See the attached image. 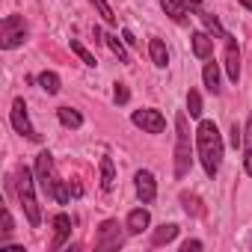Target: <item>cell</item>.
I'll return each instance as SVG.
<instances>
[{"mask_svg": "<svg viewBox=\"0 0 252 252\" xmlns=\"http://www.w3.org/2000/svg\"><path fill=\"white\" fill-rule=\"evenodd\" d=\"M222 137L217 131L214 122H199L196 128V152H199V160L205 166V172L214 178L220 172V163H222Z\"/></svg>", "mask_w": 252, "mask_h": 252, "instance_id": "obj_1", "label": "cell"}, {"mask_svg": "<svg viewBox=\"0 0 252 252\" xmlns=\"http://www.w3.org/2000/svg\"><path fill=\"white\" fill-rule=\"evenodd\" d=\"M36 178H39V187H42V193H45L48 199H54L57 205H65V202H68V187H65V181L57 175L51 152H39V155H36Z\"/></svg>", "mask_w": 252, "mask_h": 252, "instance_id": "obj_2", "label": "cell"}, {"mask_svg": "<svg viewBox=\"0 0 252 252\" xmlns=\"http://www.w3.org/2000/svg\"><path fill=\"white\" fill-rule=\"evenodd\" d=\"M33 172L36 169H27V166H18L15 172V193H18V202L27 214V222L36 228L42 222V208H39V199H36V181H33Z\"/></svg>", "mask_w": 252, "mask_h": 252, "instance_id": "obj_3", "label": "cell"}, {"mask_svg": "<svg viewBox=\"0 0 252 252\" xmlns=\"http://www.w3.org/2000/svg\"><path fill=\"white\" fill-rule=\"evenodd\" d=\"M193 166V140H190V125L187 116H175V178H184Z\"/></svg>", "mask_w": 252, "mask_h": 252, "instance_id": "obj_4", "label": "cell"}, {"mask_svg": "<svg viewBox=\"0 0 252 252\" xmlns=\"http://www.w3.org/2000/svg\"><path fill=\"white\" fill-rule=\"evenodd\" d=\"M27 42V24L21 15H6L3 21H0V48H21Z\"/></svg>", "mask_w": 252, "mask_h": 252, "instance_id": "obj_5", "label": "cell"}, {"mask_svg": "<svg viewBox=\"0 0 252 252\" xmlns=\"http://www.w3.org/2000/svg\"><path fill=\"white\" fill-rule=\"evenodd\" d=\"M12 128L21 134V137H27V140H33V143H39V134H36V128L30 125V116H27V104H24V98H15L12 101Z\"/></svg>", "mask_w": 252, "mask_h": 252, "instance_id": "obj_6", "label": "cell"}, {"mask_svg": "<svg viewBox=\"0 0 252 252\" xmlns=\"http://www.w3.org/2000/svg\"><path fill=\"white\" fill-rule=\"evenodd\" d=\"M125 243V237H122V228H119V222L116 220H107V222H101V228H98V237H95V246L101 249V252H113V249H119Z\"/></svg>", "mask_w": 252, "mask_h": 252, "instance_id": "obj_7", "label": "cell"}, {"mask_svg": "<svg viewBox=\"0 0 252 252\" xmlns=\"http://www.w3.org/2000/svg\"><path fill=\"white\" fill-rule=\"evenodd\" d=\"M134 125H137V128H143L146 134H163L166 119H163L158 110L146 107V110H137V113H134Z\"/></svg>", "mask_w": 252, "mask_h": 252, "instance_id": "obj_8", "label": "cell"}, {"mask_svg": "<svg viewBox=\"0 0 252 252\" xmlns=\"http://www.w3.org/2000/svg\"><path fill=\"white\" fill-rule=\"evenodd\" d=\"M134 181H137V196L143 199V205H152L155 196H158V181H155V175H152L149 169H140V172L134 175Z\"/></svg>", "mask_w": 252, "mask_h": 252, "instance_id": "obj_9", "label": "cell"}, {"mask_svg": "<svg viewBox=\"0 0 252 252\" xmlns=\"http://www.w3.org/2000/svg\"><path fill=\"white\" fill-rule=\"evenodd\" d=\"M225 71H228V80L237 83V77H240V48L231 36H225Z\"/></svg>", "mask_w": 252, "mask_h": 252, "instance_id": "obj_10", "label": "cell"}, {"mask_svg": "<svg viewBox=\"0 0 252 252\" xmlns=\"http://www.w3.org/2000/svg\"><path fill=\"white\" fill-rule=\"evenodd\" d=\"M68 234H71V220H68V214H57V217H54V249H60V246L68 240Z\"/></svg>", "mask_w": 252, "mask_h": 252, "instance_id": "obj_11", "label": "cell"}, {"mask_svg": "<svg viewBox=\"0 0 252 252\" xmlns=\"http://www.w3.org/2000/svg\"><path fill=\"white\" fill-rule=\"evenodd\" d=\"M190 42H193V54H196L199 60H208V57L214 54V39H211L208 33H202V30H199V33H193V36H190Z\"/></svg>", "mask_w": 252, "mask_h": 252, "instance_id": "obj_12", "label": "cell"}, {"mask_svg": "<svg viewBox=\"0 0 252 252\" xmlns=\"http://www.w3.org/2000/svg\"><path fill=\"white\" fill-rule=\"evenodd\" d=\"M149 222H152V217H149L146 208H137V211L128 214V231L131 234H143V228H149Z\"/></svg>", "mask_w": 252, "mask_h": 252, "instance_id": "obj_13", "label": "cell"}, {"mask_svg": "<svg viewBox=\"0 0 252 252\" xmlns=\"http://www.w3.org/2000/svg\"><path fill=\"white\" fill-rule=\"evenodd\" d=\"M160 6L175 24H187V6L181 3V0H160Z\"/></svg>", "mask_w": 252, "mask_h": 252, "instance_id": "obj_14", "label": "cell"}, {"mask_svg": "<svg viewBox=\"0 0 252 252\" xmlns=\"http://www.w3.org/2000/svg\"><path fill=\"white\" fill-rule=\"evenodd\" d=\"M243 166H246V175L252 178V116L246 119V128H243Z\"/></svg>", "mask_w": 252, "mask_h": 252, "instance_id": "obj_15", "label": "cell"}, {"mask_svg": "<svg viewBox=\"0 0 252 252\" xmlns=\"http://www.w3.org/2000/svg\"><path fill=\"white\" fill-rule=\"evenodd\" d=\"M149 54H152V63H155L158 68H166V63H169V51H166V45H163L160 39H152V42H149Z\"/></svg>", "mask_w": 252, "mask_h": 252, "instance_id": "obj_16", "label": "cell"}, {"mask_svg": "<svg viewBox=\"0 0 252 252\" xmlns=\"http://www.w3.org/2000/svg\"><path fill=\"white\" fill-rule=\"evenodd\" d=\"M116 187V169H113V160L110 158H101V190L110 193Z\"/></svg>", "mask_w": 252, "mask_h": 252, "instance_id": "obj_17", "label": "cell"}, {"mask_svg": "<svg viewBox=\"0 0 252 252\" xmlns=\"http://www.w3.org/2000/svg\"><path fill=\"white\" fill-rule=\"evenodd\" d=\"M178 237V225L169 222V225H160L155 234H152V246H163V243H172Z\"/></svg>", "mask_w": 252, "mask_h": 252, "instance_id": "obj_18", "label": "cell"}, {"mask_svg": "<svg viewBox=\"0 0 252 252\" xmlns=\"http://www.w3.org/2000/svg\"><path fill=\"white\" fill-rule=\"evenodd\" d=\"M202 77H205V86H208V92H220V65L217 63H208L205 65V71H202Z\"/></svg>", "mask_w": 252, "mask_h": 252, "instance_id": "obj_19", "label": "cell"}, {"mask_svg": "<svg viewBox=\"0 0 252 252\" xmlns=\"http://www.w3.org/2000/svg\"><path fill=\"white\" fill-rule=\"evenodd\" d=\"M57 116H60V122L65 125V128H80V125H83V116L77 110H71V107H60Z\"/></svg>", "mask_w": 252, "mask_h": 252, "instance_id": "obj_20", "label": "cell"}, {"mask_svg": "<svg viewBox=\"0 0 252 252\" xmlns=\"http://www.w3.org/2000/svg\"><path fill=\"white\" fill-rule=\"evenodd\" d=\"M39 86H42L48 95H57V92H60V74H57V71H42V74H39Z\"/></svg>", "mask_w": 252, "mask_h": 252, "instance_id": "obj_21", "label": "cell"}, {"mask_svg": "<svg viewBox=\"0 0 252 252\" xmlns=\"http://www.w3.org/2000/svg\"><path fill=\"white\" fill-rule=\"evenodd\" d=\"M104 45L119 57V63H128V51H125V45L119 42V36H104Z\"/></svg>", "mask_w": 252, "mask_h": 252, "instance_id": "obj_22", "label": "cell"}, {"mask_svg": "<svg viewBox=\"0 0 252 252\" xmlns=\"http://www.w3.org/2000/svg\"><path fill=\"white\" fill-rule=\"evenodd\" d=\"M199 18L205 21V27H208V30H211L214 36H220V39H225V36H228V33L222 30V24H220V18H217V15H208V12H202Z\"/></svg>", "mask_w": 252, "mask_h": 252, "instance_id": "obj_23", "label": "cell"}, {"mask_svg": "<svg viewBox=\"0 0 252 252\" xmlns=\"http://www.w3.org/2000/svg\"><path fill=\"white\" fill-rule=\"evenodd\" d=\"M187 110H190V119H199L202 116V95L196 89L187 92Z\"/></svg>", "mask_w": 252, "mask_h": 252, "instance_id": "obj_24", "label": "cell"}, {"mask_svg": "<svg viewBox=\"0 0 252 252\" xmlns=\"http://www.w3.org/2000/svg\"><path fill=\"white\" fill-rule=\"evenodd\" d=\"M92 6L98 9V15H101L107 24H116V15H113V9H110V3H107V0H92Z\"/></svg>", "mask_w": 252, "mask_h": 252, "instance_id": "obj_25", "label": "cell"}, {"mask_svg": "<svg viewBox=\"0 0 252 252\" xmlns=\"http://www.w3.org/2000/svg\"><path fill=\"white\" fill-rule=\"evenodd\" d=\"M71 51H74V54H77V57H80L86 65H98V60H95V57H92V54H89V51H86V48H83L77 39H71Z\"/></svg>", "mask_w": 252, "mask_h": 252, "instance_id": "obj_26", "label": "cell"}, {"mask_svg": "<svg viewBox=\"0 0 252 252\" xmlns=\"http://www.w3.org/2000/svg\"><path fill=\"white\" fill-rule=\"evenodd\" d=\"M181 202H184V211H187V214H202V208H199V199H196V196H187V193H184V196H181Z\"/></svg>", "mask_w": 252, "mask_h": 252, "instance_id": "obj_27", "label": "cell"}, {"mask_svg": "<svg viewBox=\"0 0 252 252\" xmlns=\"http://www.w3.org/2000/svg\"><path fill=\"white\" fill-rule=\"evenodd\" d=\"M128 98H131L128 86H122V83H116V104H128Z\"/></svg>", "mask_w": 252, "mask_h": 252, "instance_id": "obj_28", "label": "cell"}, {"mask_svg": "<svg viewBox=\"0 0 252 252\" xmlns=\"http://www.w3.org/2000/svg\"><path fill=\"white\" fill-rule=\"evenodd\" d=\"M12 228H15L12 214H9V211H3V228H0V231H3V234H12Z\"/></svg>", "mask_w": 252, "mask_h": 252, "instance_id": "obj_29", "label": "cell"}, {"mask_svg": "<svg viewBox=\"0 0 252 252\" xmlns=\"http://www.w3.org/2000/svg\"><path fill=\"white\" fill-rule=\"evenodd\" d=\"M231 146H234V149H237V146H243V131L237 128V125L231 128Z\"/></svg>", "mask_w": 252, "mask_h": 252, "instance_id": "obj_30", "label": "cell"}, {"mask_svg": "<svg viewBox=\"0 0 252 252\" xmlns=\"http://www.w3.org/2000/svg\"><path fill=\"white\" fill-rule=\"evenodd\" d=\"M181 3H184L187 9H193L196 15H202V0H181Z\"/></svg>", "mask_w": 252, "mask_h": 252, "instance_id": "obj_31", "label": "cell"}, {"mask_svg": "<svg viewBox=\"0 0 252 252\" xmlns=\"http://www.w3.org/2000/svg\"><path fill=\"white\" fill-rule=\"evenodd\" d=\"M181 249H184V252H190V249H202V243H199V240H187Z\"/></svg>", "mask_w": 252, "mask_h": 252, "instance_id": "obj_32", "label": "cell"}, {"mask_svg": "<svg viewBox=\"0 0 252 252\" xmlns=\"http://www.w3.org/2000/svg\"><path fill=\"white\" fill-rule=\"evenodd\" d=\"M122 39L128 42V45H137V39H134V33H131V30H125V33H122Z\"/></svg>", "mask_w": 252, "mask_h": 252, "instance_id": "obj_33", "label": "cell"}, {"mask_svg": "<svg viewBox=\"0 0 252 252\" xmlns=\"http://www.w3.org/2000/svg\"><path fill=\"white\" fill-rule=\"evenodd\" d=\"M237 3H240V6H246V9L252 12V0H237Z\"/></svg>", "mask_w": 252, "mask_h": 252, "instance_id": "obj_34", "label": "cell"}]
</instances>
